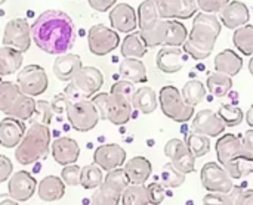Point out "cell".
Segmentation results:
<instances>
[{
  "label": "cell",
  "instance_id": "c3c4849f",
  "mask_svg": "<svg viewBox=\"0 0 253 205\" xmlns=\"http://www.w3.org/2000/svg\"><path fill=\"white\" fill-rule=\"evenodd\" d=\"M231 0H199V9L206 13H218L221 12Z\"/></svg>",
  "mask_w": 253,
  "mask_h": 205
},
{
  "label": "cell",
  "instance_id": "f6af8a7d",
  "mask_svg": "<svg viewBox=\"0 0 253 205\" xmlns=\"http://www.w3.org/2000/svg\"><path fill=\"white\" fill-rule=\"evenodd\" d=\"M80 174H82V167H79L76 163L64 166L61 171V179L67 186H79L80 185Z\"/></svg>",
  "mask_w": 253,
  "mask_h": 205
},
{
  "label": "cell",
  "instance_id": "2e32d148",
  "mask_svg": "<svg viewBox=\"0 0 253 205\" xmlns=\"http://www.w3.org/2000/svg\"><path fill=\"white\" fill-rule=\"evenodd\" d=\"M71 83L86 99H89L90 96L96 95L102 87L104 75L95 67H82L79 72L74 75V78L71 80Z\"/></svg>",
  "mask_w": 253,
  "mask_h": 205
},
{
  "label": "cell",
  "instance_id": "b9f144b4",
  "mask_svg": "<svg viewBox=\"0 0 253 205\" xmlns=\"http://www.w3.org/2000/svg\"><path fill=\"white\" fill-rule=\"evenodd\" d=\"M187 145L190 148V151L194 154L196 158L205 157L211 152V140L209 136L202 135V133H191L187 139Z\"/></svg>",
  "mask_w": 253,
  "mask_h": 205
},
{
  "label": "cell",
  "instance_id": "cb8c5ba5",
  "mask_svg": "<svg viewBox=\"0 0 253 205\" xmlns=\"http://www.w3.org/2000/svg\"><path fill=\"white\" fill-rule=\"evenodd\" d=\"M219 13H221V22L230 30H236L242 25H246L251 19L248 6L239 0L230 1Z\"/></svg>",
  "mask_w": 253,
  "mask_h": 205
},
{
  "label": "cell",
  "instance_id": "f907efd6",
  "mask_svg": "<svg viewBox=\"0 0 253 205\" xmlns=\"http://www.w3.org/2000/svg\"><path fill=\"white\" fill-rule=\"evenodd\" d=\"M12 173H13V164L10 158H7L6 155H0V183L9 180Z\"/></svg>",
  "mask_w": 253,
  "mask_h": 205
},
{
  "label": "cell",
  "instance_id": "74e56055",
  "mask_svg": "<svg viewBox=\"0 0 253 205\" xmlns=\"http://www.w3.org/2000/svg\"><path fill=\"white\" fill-rule=\"evenodd\" d=\"M234 46L246 56H253V25H242L236 28L233 35Z\"/></svg>",
  "mask_w": 253,
  "mask_h": 205
},
{
  "label": "cell",
  "instance_id": "d6986e66",
  "mask_svg": "<svg viewBox=\"0 0 253 205\" xmlns=\"http://www.w3.org/2000/svg\"><path fill=\"white\" fill-rule=\"evenodd\" d=\"M227 124L222 118L212 109H202L194 115L193 120V130L196 133L206 135L209 137H218L225 132Z\"/></svg>",
  "mask_w": 253,
  "mask_h": 205
},
{
  "label": "cell",
  "instance_id": "4fadbf2b",
  "mask_svg": "<svg viewBox=\"0 0 253 205\" xmlns=\"http://www.w3.org/2000/svg\"><path fill=\"white\" fill-rule=\"evenodd\" d=\"M202 185L209 192L227 194L233 189V177L230 173L218 163H208L203 166L200 173Z\"/></svg>",
  "mask_w": 253,
  "mask_h": 205
},
{
  "label": "cell",
  "instance_id": "9c48e42d",
  "mask_svg": "<svg viewBox=\"0 0 253 205\" xmlns=\"http://www.w3.org/2000/svg\"><path fill=\"white\" fill-rule=\"evenodd\" d=\"M67 120L76 132L86 133L96 127L98 121L101 120V115L92 101L82 99L73 102L67 108Z\"/></svg>",
  "mask_w": 253,
  "mask_h": 205
},
{
  "label": "cell",
  "instance_id": "4dcf8cb0",
  "mask_svg": "<svg viewBox=\"0 0 253 205\" xmlns=\"http://www.w3.org/2000/svg\"><path fill=\"white\" fill-rule=\"evenodd\" d=\"M130 102H132V106L142 114L154 112L159 105L156 92L148 86H142L138 90H135L133 96L130 98Z\"/></svg>",
  "mask_w": 253,
  "mask_h": 205
},
{
  "label": "cell",
  "instance_id": "603a6c76",
  "mask_svg": "<svg viewBox=\"0 0 253 205\" xmlns=\"http://www.w3.org/2000/svg\"><path fill=\"white\" fill-rule=\"evenodd\" d=\"M52 157L62 167L74 164L80 157V146L71 137H58L52 143Z\"/></svg>",
  "mask_w": 253,
  "mask_h": 205
},
{
  "label": "cell",
  "instance_id": "681fc988",
  "mask_svg": "<svg viewBox=\"0 0 253 205\" xmlns=\"http://www.w3.org/2000/svg\"><path fill=\"white\" fill-rule=\"evenodd\" d=\"M50 105H52L53 114L61 115L64 111L67 112V108L71 105V101L68 99V96H67L65 93H61V95H55V96H53V99H52Z\"/></svg>",
  "mask_w": 253,
  "mask_h": 205
},
{
  "label": "cell",
  "instance_id": "1f68e13d",
  "mask_svg": "<svg viewBox=\"0 0 253 205\" xmlns=\"http://www.w3.org/2000/svg\"><path fill=\"white\" fill-rule=\"evenodd\" d=\"M120 50H122L123 58H138V59H141L142 56L147 55L148 46L145 44V41H144L139 31H132L123 38Z\"/></svg>",
  "mask_w": 253,
  "mask_h": 205
},
{
  "label": "cell",
  "instance_id": "83f0119b",
  "mask_svg": "<svg viewBox=\"0 0 253 205\" xmlns=\"http://www.w3.org/2000/svg\"><path fill=\"white\" fill-rule=\"evenodd\" d=\"M37 194L42 201L44 203H53L64 197L65 194V183L58 176H46L40 180Z\"/></svg>",
  "mask_w": 253,
  "mask_h": 205
},
{
  "label": "cell",
  "instance_id": "8992f818",
  "mask_svg": "<svg viewBox=\"0 0 253 205\" xmlns=\"http://www.w3.org/2000/svg\"><path fill=\"white\" fill-rule=\"evenodd\" d=\"M92 102L98 108L101 120H108L111 124L123 126L132 117V102L129 98L114 93H98L92 98Z\"/></svg>",
  "mask_w": 253,
  "mask_h": 205
},
{
  "label": "cell",
  "instance_id": "d4e9b609",
  "mask_svg": "<svg viewBox=\"0 0 253 205\" xmlns=\"http://www.w3.org/2000/svg\"><path fill=\"white\" fill-rule=\"evenodd\" d=\"M82 58L76 53H64L58 55L53 62V74L61 81H71L74 75L82 68Z\"/></svg>",
  "mask_w": 253,
  "mask_h": 205
},
{
  "label": "cell",
  "instance_id": "7c38bea8",
  "mask_svg": "<svg viewBox=\"0 0 253 205\" xmlns=\"http://www.w3.org/2000/svg\"><path fill=\"white\" fill-rule=\"evenodd\" d=\"M31 40V25L25 19L15 18L6 22L3 31V46H10L24 53L30 49Z\"/></svg>",
  "mask_w": 253,
  "mask_h": 205
},
{
  "label": "cell",
  "instance_id": "db71d44e",
  "mask_svg": "<svg viewBox=\"0 0 253 205\" xmlns=\"http://www.w3.org/2000/svg\"><path fill=\"white\" fill-rule=\"evenodd\" d=\"M239 205H253V189H248V191L243 189L239 200Z\"/></svg>",
  "mask_w": 253,
  "mask_h": 205
},
{
  "label": "cell",
  "instance_id": "7dc6e473",
  "mask_svg": "<svg viewBox=\"0 0 253 205\" xmlns=\"http://www.w3.org/2000/svg\"><path fill=\"white\" fill-rule=\"evenodd\" d=\"M148 191V198H150V204L159 205L162 204L166 198V192H165V186L159 182L150 183L147 186Z\"/></svg>",
  "mask_w": 253,
  "mask_h": 205
},
{
  "label": "cell",
  "instance_id": "6f0895ef",
  "mask_svg": "<svg viewBox=\"0 0 253 205\" xmlns=\"http://www.w3.org/2000/svg\"><path fill=\"white\" fill-rule=\"evenodd\" d=\"M249 71H251V74L253 75V56L251 58V61H249Z\"/></svg>",
  "mask_w": 253,
  "mask_h": 205
},
{
  "label": "cell",
  "instance_id": "60d3db41",
  "mask_svg": "<svg viewBox=\"0 0 253 205\" xmlns=\"http://www.w3.org/2000/svg\"><path fill=\"white\" fill-rule=\"evenodd\" d=\"M185 182V174L176 170L172 163H168L163 166L160 171V183L165 188H179Z\"/></svg>",
  "mask_w": 253,
  "mask_h": 205
},
{
  "label": "cell",
  "instance_id": "277c9868",
  "mask_svg": "<svg viewBox=\"0 0 253 205\" xmlns=\"http://www.w3.org/2000/svg\"><path fill=\"white\" fill-rule=\"evenodd\" d=\"M50 130L49 126L42 123H33L19 145L15 148V158L21 166H30L49 154Z\"/></svg>",
  "mask_w": 253,
  "mask_h": 205
},
{
  "label": "cell",
  "instance_id": "f1b7e54d",
  "mask_svg": "<svg viewBox=\"0 0 253 205\" xmlns=\"http://www.w3.org/2000/svg\"><path fill=\"white\" fill-rule=\"evenodd\" d=\"M119 74L132 83H147L148 75H147V68L142 61L138 58H125L120 62L119 67Z\"/></svg>",
  "mask_w": 253,
  "mask_h": 205
},
{
  "label": "cell",
  "instance_id": "ac0fdd59",
  "mask_svg": "<svg viewBox=\"0 0 253 205\" xmlns=\"http://www.w3.org/2000/svg\"><path fill=\"white\" fill-rule=\"evenodd\" d=\"M37 191V180L28 171H16L10 176L7 192L18 203H27Z\"/></svg>",
  "mask_w": 253,
  "mask_h": 205
},
{
  "label": "cell",
  "instance_id": "91938a15",
  "mask_svg": "<svg viewBox=\"0 0 253 205\" xmlns=\"http://www.w3.org/2000/svg\"><path fill=\"white\" fill-rule=\"evenodd\" d=\"M77 1H79V0H77Z\"/></svg>",
  "mask_w": 253,
  "mask_h": 205
},
{
  "label": "cell",
  "instance_id": "9f6ffc18",
  "mask_svg": "<svg viewBox=\"0 0 253 205\" xmlns=\"http://www.w3.org/2000/svg\"><path fill=\"white\" fill-rule=\"evenodd\" d=\"M246 121H248V124L253 129V105L249 108V111L246 112Z\"/></svg>",
  "mask_w": 253,
  "mask_h": 205
},
{
  "label": "cell",
  "instance_id": "6da1fadb",
  "mask_svg": "<svg viewBox=\"0 0 253 205\" xmlns=\"http://www.w3.org/2000/svg\"><path fill=\"white\" fill-rule=\"evenodd\" d=\"M31 38L40 50L56 56L64 55L76 41V27L70 15L49 9L31 25Z\"/></svg>",
  "mask_w": 253,
  "mask_h": 205
},
{
  "label": "cell",
  "instance_id": "f546056e",
  "mask_svg": "<svg viewBox=\"0 0 253 205\" xmlns=\"http://www.w3.org/2000/svg\"><path fill=\"white\" fill-rule=\"evenodd\" d=\"M22 52L10 47L1 46L0 47V77L12 75L19 71L22 67Z\"/></svg>",
  "mask_w": 253,
  "mask_h": 205
},
{
  "label": "cell",
  "instance_id": "d6a6232c",
  "mask_svg": "<svg viewBox=\"0 0 253 205\" xmlns=\"http://www.w3.org/2000/svg\"><path fill=\"white\" fill-rule=\"evenodd\" d=\"M34 112H36V101L33 99V96H27L21 93L13 102V105L10 106V109L6 112V115L25 121V120H31Z\"/></svg>",
  "mask_w": 253,
  "mask_h": 205
},
{
  "label": "cell",
  "instance_id": "8d00e7d4",
  "mask_svg": "<svg viewBox=\"0 0 253 205\" xmlns=\"http://www.w3.org/2000/svg\"><path fill=\"white\" fill-rule=\"evenodd\" d=\"M122 204L125 205H147L150 204L148 191L144 185L129 183L122 195Z\"/></svg>",
  "mask_w": 253,
  "mask_h": 205
},
{
  "label": "cell",
  "instance_id": "e575fe53",
  "mask_svg": "<svg viewBox=\"0 0 253 205\" xmlns=\"http://www.w3.org/2000/svg\"><path fill=\"white\" fill-rule=\"evenodd\" d=\"M187 38H188L187 27L182 22H179V21L169 19L168 30H166V37H165V46L181 47V46H184Z\"/></svg>",
  "mask_w": 253,
  "mask_h": 205
},
{
  "label": "cell",
  "instance_id": "f5cc1de1",
  "mask_svg": "<svg viewBox=\"0 0 253 205\" xmlns=\"http://www.w3.org/2000/svg\"><path fill=\"white\" fill-rule=\"evenodd\" d=\"M243 145L246 148V151L253 157V129L248 130L243 136Z\"/></svg>",
  "mask_w": 253,
  "mask_h": 205
},
{
  "label": "cell",
  "instance_id": "ee69618b",
  "mask_svg": "<svg viewBox=\"0 0 253 205\" xmlns=\"http://www.w3.org/2000/svg\"><path fill=\"white\" fill-rule=\"evenodd\" d=\"M52 115H53V109H52L50 102L36 101V112L31 117V121L33 123H42V124L49 126V123L52 120Z\"/></svg>",
  "mask_w": 253,
  "mask_h": 205
},
{
  "label": "cell",
  "instance_id": "e0dca14e",
  "mask_svg": "<svg viewBox=\"0 0 253 205\" xmlns=\"http://www.w3.org/2000/svg\"><path fill=\"white\" fill-rule=\"evenodd\" d=\"M126 161V151L117 143H105L95 149L93 163L105 171L119 169Z\"/></svg>",
  "mask_w": 253,
  "mask_h": 205
},
{
  "label": "cell",
  "instance_id": "d590c367",
  "mask_svg": "<svg viewBox=\"0 0 253 205\" xmlns=\"http://www.w3.org/2000/svg\"><path fill=\"white\" fill-rule=\"evenodd\" d=\"M102 182H104L102 169L99 166H96L95 163L93 164H89V166H84L82 169L80 185H82L83 189H86V191L98 189Z\"/></svg>",
  "mask_w": 253,
  "mask_h": 205
},
{
  "label": "cell",
  "instance_id": "bcb514c9",
  "mask_svg": "<svg viewBox=\"0 0 253 205\" xmlns=\"http://www.w3.org/2000/svg\"><path fill=\"white\" fill-rule=\"evenodd\" d=\"M135 83L129 81V80H120V81H116L113 86H111V90L110 93H114V95H122L125 98H132L133 93H135Z\"/></svg>",
  "mask_w": 253,
  "mask_h": 205
},
{
  "label": "cell",
  "instance_id": "30bf717a",
  "mask_svg": "<svg viewBox=\"0 0 253 205\" xmlns=\"http://www.w3.org/2000/svg\"><path fill=\"white\" fill-rule=\"evenodd\" d=\"M16 84L21 93L27 96H40L47 90L49 78L40 65H27L18 72Z\"/></svg>",
  "mask_w": 253,
  "mask_h": 205
},
{
  "label": "cell",
  "instance_id": "5bb4252c",
  "mask_svg": "<svg viewBox=\"0 0 253 205\" xmlns=\"http://www.w3.org/2000/svg\"><path fill=\"white\" fill-rule=\"evenodd\" d=\"M165 155L170 160L172 166L184 174H190L196 169V157L187 142L181 139H170L165 146Z\"/></svg>",
  "mask_w": 253,
  "mask_h": 205
},
{
  "label": "cell",
  "instance_id": "52a82bcc",
  "mask_svg": "<svg viewBox=\"0 0 253 205\" xmlns=\"http://www.w3.org/2000/svg\"><path fill=\"white\" fill-rule=\"evenodd\" d=\"M129 185V179L125 173V169H114L108 171L104 182L93 192L90 201L96 205H116L122 201L123 191Z\"/></svg>",
  "mask_w": 253,
  "mask_h": 205
},
{
  "label": "cell",
  "instance_id": "5b68a950",
  "mask_svg": "<svg viewBox=\"0 0 253 205\" xmlns=\"http://www.w3.org/2000/svg\"><path fill=\"white\" fill-rule=\"evenodd\" d=\"M168 22L169 21L162 18V15L159 13L156 0H144L139 4L138 27L148 49L165 44Z\"/></svg>",
  "mask_w": 253,
  "mask_h": 205
},
{
  "label": "cell",
  "instance_id": "8fae6325",
  "mask_svg": "<svg viewBox=\"0 0 253 205\" xmlns=\"http://www.w3.org/2000/svg\"><path fill=\"white\" fill-rule=\"evenodd\" d=\"M87 44L89 50L96 56H105L111 53L120 44V35L116 30L108 28L102 24H96L90 27L87 33Z\"/></svg>",
  "mask_w": 253,
  "mask_h": 205
},
{
  "label": "cell",
  "instance_id": "7bdbcfd3",
  "mask_svg": "<svg viewBox=\"0 0 253 205\" xmlns=\"http://www.w3.org/2000/svg\"><path fill=\"white\" fill-rule=\"evenodd\" d=\"M218 115L222 118V121L228 127H236L239 124H242V121L245 120L243 111L234 105H221L218 109Z\"/></svg>",
  "mask_w": 253,
  "mask_h": 205
},
{
  "label": "cell",
  "instance_id": "ffe728a7",
  "mask_svg": "<svg viewBox=\"0 0 253 205\" xmlns=\"http://www.w3.org/2000/svg\"><path fill=\"white\" fill-rule=\"evenodd\" d=\"M110 22L116 31L132 33L138 27V13L127 3H119L110 10Z\"/></svg>",
  "mask_w": 253,
  "mask_h": 205
},
{
  "label": "cell",
  "instance_id": "836d02e7",
  "mask_svg": "<svg viewBox=\"0 0 253 205\" xmlns=\"http://www.w3.org/2000/svg\"><path fill=\"white\" fill-rule=\"evenodd\" d=\"M206 87L215 98H224L233 89V78L222 72H212L206 80Z\"/></svg>",
  "mask_w": 253,
  "mask_h": 205
},
{
  "label": "cell",
  "instance_id": "4316f807",
  "mask_svg": "<svg viewBox=\"0 0 253 205\" xmlns=\"http://www.w3.org/2000/svg\"><path fill=\"white\" fill-rule=\"evenodd\" d=\"M213 67H215L216 72H222V74H227L230 77H234L242 71L243 59L233 49H225L215 56Z\"/></svg>",
  "mask_w": 253,
  "mask_h": 205
},
{
  "label": "cell",
  "instance_id": "7a4b0ae2",
  "mask_svg": "<svg viewBox=\"0 0 253 205\" xmlns=\"http://www.w3.org/2000/svg\"><path fill=\"white\" fill-rule=\"evenodd\" d=\"M221 21L213 13H197L194 16L193 30L184 43V52L196 61L206 59L216 44L221 34Z\"/></svg>",
  "mask_w": 253,
  "mask_h": 205
},
{
  "label": "cell",
  "instance_id": "ab89813d",
  "mask_svg": "<svg viewBox=\"0 0 253 205\" xmlns=\"http://www.w3.org/2000/svg\"><path fill=\"white\" fill-rule=\"evenodd\" d=\"M19 95H21V90L18 84L12 81L0 80V112L6 114Z\"/></svg>",
  "mask_w": 253,
  "mask_h": 205
},
{
  "label": "cell",
  "instance_id": "44dd1931",
  "mask_svg": "<svg viewBox=\"0 0 253 205\" xmlns=\"http://www.w3.org/2000/svg\"><path fill=\"white\" fill-rule=\"evenodd\" d=\"M27 132L25 123L7 115L0 121V145L3 148H16Z\"/></svg>",
  "mask_w": 253,
  "mask_h": 205
},
{
  "label": "cell",
  "instance_id": "7402d4cb",
  "mask_svg": "<svg viewBox=\"0 0 253 205\" xmlns=\"http://www.w3.org/2000/svg\"><path fill=\"white\" fill-rule=\"evenodd\" d=\"M184 62H185L184 50L175 46H163L156 56V65L165 74H175L181 71Z\"/></svg>",
  "mask_w": 253,
  "mask_h": 205
},
{
  "label": "cell",
  "instance_id": "3957f363",
  "mask_svg": "<svg viewBox=\"0 0 253 205\" xmlns=\"http://www.w3.org/2000/svg\"><path fill=\"white\" fill-rule=\"evenodd\" d=\"M218 163L230 173L233 179H242L253 171V157L246 151L243 140L236 135L221 136L215 145Z\"/></svg>",
  "mask_w": 253,
  "mask_h": 205
},
{
  "label": "cell",
  "instance_id": "680465c9",
  "mask_svg": "<svg viewBox=\"0 0 253 205\" xmlns=\"http://www.w3.org/2000/svg\"><path fill=\"white\" fill-rule=\"evenodd\" d=\"M4 1H6V0H0V4H3Z\"/></svg>",
  "mask_w": 253,
  "mask_h": 205
},
{
  "label": "cell",
  "instance_id": "9a60e30c",
  "mask_svg": "<svg viewBox=\"0 0 253 205\" xmlns=\"http://www.w3.org/2000/svg\"><path fill=\"white\" fill-rule=\"evenodd\" d=\"M157 9L165 19H188L199 10V0H156Z\"/></svg>",
  "mask_w": 253,
  "mask_h": 205
},
{
  "label": "cell",
  "instance_id": "ba28073f",
  "mask_svg": "<svg viewBox=\"0 0 253 205\" xmlns=\"http://www.w3.org/2000/svg\"><path fill=\"white\" fill-rule=\"evenodd\" d=\"M159 102L163 114L176 121L187 123L194 117V106L188 105L175 86H165L159 93Z\"/></svg>",
  "mask_w": 253,
  "mask_h": 205
},
{
  "label": "cell",
  "instance_id": "11a10c76",
  "mask_svg": "<svg viewBox=\"0 0 253 205\" xmlns=\"http://www.w3.org/2000/svg\"><path fill=\"white\" fill-rule=\"evenodd\" d=\"M0 204H4V205H16L19 204L16 200H13L12 197H10V194L7 192V194H1L0 195Z\"/></svg>",
  "mask_w": 253,
  "mask_h": 205
},
{
  "label": "cell",
  "instance_id": "816d5d0a",
  "mask_svg": "<svg viewBox=\"0 0 253 205\" xmlns=\"http://www.w3.org/2000/svg\"><path fill=\"white\" fill-rule=\"evenodd\" d=\"M89 1V6L96 10V12H107L110 10L117 0H87Z\"/></svg>",
  "mask_w": 253,
  "mask_h": 205
},
{
  "label": "cell",
  "instance_id": "484cf974",
  "mask_svg": "<svg viewBox=\"0 0 253 205\" xmlns=\"http://www.w3.org/2000/svg\"><path fill=\"white\" fill-rule=\"evenodd\" d=\"M125 173L129 179V183H135V185H144L151 173H153V166L150 163L148 158L145 157H133L130 158L126 166H125Z\"/></svg>",
  "mask_w": 253,
  "mask_h": 205
},
{
  "label": "cell",
  "instance_id": "f35d334b",
  "mask_svg": "<svg viewBox=\"0 0 253 205\" xmlns=\"http://www.w3.org/2000/svg\"><path fill=\"white\" fill-rule=\"evenodd\" d=\"M182 98L191 106H197L206 98V87L199 80H190L182 89Z\"/></svg>",
  "mask_w": 253,
  "mask_h": 205
}]
</instances>
